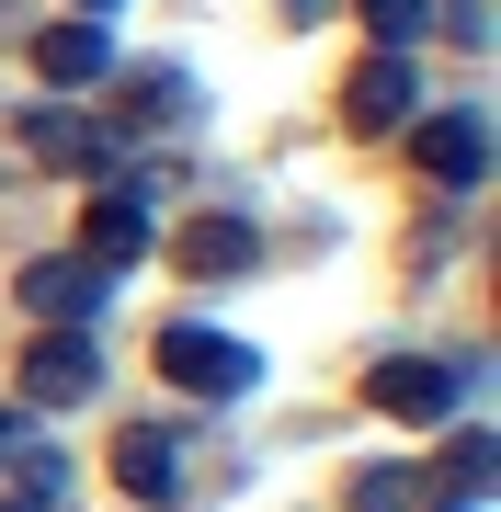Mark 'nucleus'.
<instances>
[{
	"mask_svg": "<svg viewBox=\"0 0 501 512\" xmlns=\"http://www.w3.org/2000/svg\"><path fill=\"white\" fill-rule=\"evenodd\" d=\"M410 148H422V171H433L445 194H467V183L490 171V126H479V114H422V137H410Z\"/></svg>",
	"mask_w": 501,
	"mask_h": 512,
	"instance_id": "8",
	"label": "nucleus"
},
{
	"mask_svg": "<svg viewBox=\"0 0 501 512\" xmlns=\"http://www.w3.org/2000/svg\"><path fill=\"white\" fill-rule=\"evenodd\" d=\"M160 376L183 387V399H240V387L262 376V353L228 342V330H205V319H171L160 330Z\"/></svg>",
	"mask_w": 501,
	"mask_h": 512,
	"instance_id": "1",
	"label": "nucleus"
},
{
	"mask_svg": "<svg viewBox=\"0 0 501 512\" xmlns=\"http://www.w3.org/2000/svg\"><path fill=\"white\" fill-rule=\"evenodd\" d=\"M410 103H422V80H410V57H399V46H376L365 69L342 80V126H353V137H388V126H410Z\"/></svg>",
	"mask_w": 501,
	"mask_h": 512,
	"instance_id": "4",
	"label": "nucleus"
},
{
	"mask_svg": "<svg viewBox=\"0 0 501 512\" xmlns=\"http://www.w3.org/2000/svg\"><path fill=\"white\" fill-rule=\"evenodd\" d=\"M171 262L205 274V285H228V274H251V262H262V239H251V217H194L183 239H171Z\"/></svg>",
	"mask_w": 501,
	"mask_h": 512,
	"instance_id": "9",
	"label": "nucleus"
},
{
	"mask_svg": "<svg viewBox=\"0 0 501 512\" xmlns=\"http://www.w3.org/2000/svg\"><path fill=\"white\" fill-rule=\"evenodd\" d=\"M353 512H410V467H365L353 478Z\"/></svg>",
	"mask_w": 501,
	"mask_h": 512,
	"instance_id": "14",
	"label": "nucleus"
},
{
	"mask_svg": "<svg viewBox=\"0 0 501 512\" xmlns=\"http://www.w3.org/2000/svg\"><path fill=\"white\" fill-rule=\"evenodd\" d=\"M103 285H114V274H103V262H80V251H69V262H23V308L57 319V330L92 319V308H103Z\"/></svg>",
	"mask_w": 501,
	"mask_h": 512,
	"instance_id": "7",
	"label": "nucleus"
},
{
	"mask_svg": "<svg viewBox=\"0 0 501 512\" xmlns=\"http://www.w3.org/2000/svg\"><path fill=\"white\" fill-rule=\"evenodd\" d=\"M445 512H479V501H445Z\"/></svg>",
	"mask_w": 501,
	"mask_h": 512,
	"instance_id": "19",
	"label": "nucleus"
},
{
	"mask_svg": "<svg viewBox=\"0 0 501 512\" xmlns=\"http://www.w3.org/2000/svg\"><path fill=\"white\" fill-rule=\"evenodd\" d=\"M445 490H456V501H490V444H479V433L445 456Z\"/></svg>",
	"mask_w": 501,
	"mask_h": 512,
	"instance_id": "13",
	"label": "nucleus"
},
{
	"mask_svg": "<svg viewBox=\"0 0 501 512\" xmlns=\"http://www.w3.org/2000/svg\"><path fill=\"white\" fill-rule=\"evenodd\" d=\"M114 478H126L137 501H171V490H183V433H160V421H137V433L114 444Z\"/></svg>",
	"mask_w": 501,
	"mask_h": 512,
	"instance_id": "10",
	"label": "nucleus"
},
{
	"mask_svg": "<svg viewBox=\"0 0 501 512\" xmlns=\"http://www.w3.org/2000/svg\"><path fill=\"white\" fill-rule=\"evenodd\" d=\"M23 160H46V171H126V148H114V126H92L80 103H35L23 114Z\"/></svg>",
	"mask_w": 501,
	"mask_h": 512,
	"instance_id": "3",
	"label": "nucleus"
},
{
	"mask_svg": "<svg viewBox=\"0 0 501 512\" xmlns=\"http://www.w3.org/2000/svg\"><path fill=\"white\" fill-rule=\"evenodd\" d=\"M92 387H103V353H92V330H35V342H23V399H35V410H80V399H92Z\"/></svg>",
	"mask_w": 501,
	"mask_h": 512,
	"instance_id": "2",
	"label": "nucleus"
},
{
	"mask_svg": "<svg viewBox=\"0 0 501 512\" xmlns=\"http://www.w3.org/2000/svg\"><path fill=\"white\" fill-rule=\"evenodd\" d=\"M137 103H149V114H194V92H183V69H137Z\"/></svg>",
	"mask_w": 501,
	"mask_h": 512,
	"instance_id": "15",
	"label": "nucleus"
},
{
	"mask_svg": "<svg viewBox=\"0 0 501 512\" xmlns=\"http://www.w3.org/2000/svg\"><path fill=\"white\" fill-rule=\"evenodd\" d=\"M35 69L57 80V92H80V80H103V69H114V46H103V23H46Z\"/></svg>",
	"mask_w": 501,
	"mask_h": 512,
	"instance_id": "11",
	"label": "nucleus"
},
{
	"mask_svg": "<svg viewBox=\"0 0 501 512\" xmlns=\"http://www.w3.org/2000/svg\"><path fill=\"white\" fill-rule=\"evenodd\" d=\"M445 23H456V46H490V0H445Z\"/></svg>",
	"mask_w": 501,
	"mask_h": 512,
	"instance_id": "16",
	"label": "nucleus"
},
{
	"mask_svg": "<svg viewBox=\"0 0 501 512\" xmlns=\"http://www.w3.org/2000/svg\"><path fill=\"white\" fill-rule=\"evenodd\" d=\"M103 12H114V0H80V23H103Z\"/></svg>",
	"mask_w": 501,
	"mask_h": 512,
	"instance_id": "18",
	"label": "nucleus"
},
{
	"mask_svg": "<svg viewBox=\"0 0 501 512\" xmlns=\"http://www.w3.org/2000/svg\"><path fill=\"white\" fill-rule=\"evenodd\" d=\"M137 251H149V171H126V183L92 194V217H80V262L114 274V262H137Z\"/></svg>",
	"mask_w": 501,
	"mask_h": 512,
	"instance_id": "5",
	"label": "nucleus"
},
{
	"mask_svg": "<svg viewBox=\"0 0 501 512\" xmlns=\"http://www.w3.org/2000/svg\"><path fill=\"white\" fill-rule=\"evenodd\" d=\"M422 23H433V0H365V35L399 46V57H410V35H422Z\"/></svg>",
	"mask_w": 501,
	"mask_h": 512,
	"instance_id": "12",
	"label": "nucleus"
},
{
	"mask_svg": "<svg viewBox=\"0 0 501 512\" xmlns=\"http://www.w3.org/2000/svg\"><path fill=\"white\" fill-rule=\"evenodd\" d=\"M23 444H35V421H23V410H0V467H12Z\"/></svg>",
	"mask_w": 501,
	"mask_h": 512,
	"instance_id": "17",
	"label": "nucleus"
},
{
	"mask_svg": "<svg viewBox=\"0 0 501 512\" xmlns=\"http://www.w3.org/2000/svg\"><path fill=\"white\" fill-rule=\"evenodd\" d=\"M456 387H467L456 365H410V353H388V365L365 376V399L388 410V421H445V410H456Z\"/></svg>",
	"mask_w": 501,
	"mask_h": 512,
	"instance_id": "6",
	"label": "nucleus"
}]
</instances>
